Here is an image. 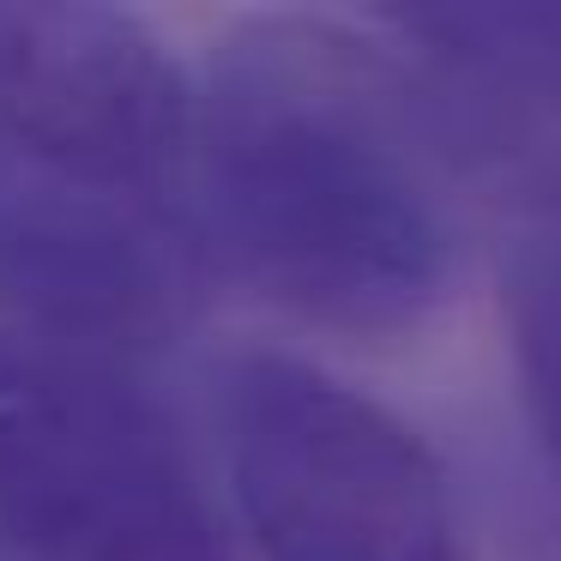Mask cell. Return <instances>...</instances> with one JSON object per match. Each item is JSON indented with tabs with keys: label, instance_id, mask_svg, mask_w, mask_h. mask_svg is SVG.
Returning <instances> with one entry per match:
<instances>
[{
	"label": "cell",
	"instance_id": "cell-1",
	"mask_svg": "<svg viewBox=\"0 0 561 561\" xmlns=\"http://www.w3.org/2000/svg\"><path fill=\"white\" fill-rule=\"evenodd\" d=\"M194 224L218 278L339 344L416 339L477 242V206L375 13L302 7L236 13L199 49Z\"/></svg>",
	"mask_w": 561,
	"mask_h": 561
},
{
	"label": "cell",
	"instance_id": "cell-2",
	"mask_svg": "<svg viewBox=\"0 0 561 561\" xmlns=\"http://www.w3.org/2000/svg\"><path fill=\"white\" fill-rule=\"evenodd\" d=\"M206 440L248 561H477L465 495L423 428L302 351L211 356Z\"/></svg>",
	"mask_w": 561,
	"mask_h": 561
},
{
	"label": "cell",
	"instance_id": "cell-3",
	"mask_svg": "<svg viewBox=\"0 0 561 561\" xmlns=\"http://www.w3.org/2000/svg\"><path fill=\"white\" fill-rule=\"evenodd\" d=\"M7 561H248L211 440L163 375L0 380Z\"/></svg>",
	"mask_w": 561,
	"mask_h": 561
},
{
	"label": "cell",
	"instance_id": "cell-4",
	"mask_svg": "<svg viewBox=\"0 0 561 561\" xmlns=\"http://www.w3.org/2000/svg\"><path fill=\"white\" fill-rule=\"evenodd\" d=\"M211 284L194 218L0 151V380L163 375Z\"/></svg>",
	"mask_w": 561,
	"mask_h": 561
},
{
	"label": "cell",
	"instance_id": "cell-5",
	"mask_svg": "<svg viewBox=\"0 0 561 561\" xmlns=\"http://www.w3.org/2000/svg\"><path fill=\"white\" fill-rule=\"evenodd\" d=\"M0 151L194 218V61L122 7L0 0Z\"/></svg>",
	"mask_w": 561,
	"mask_h": 561
},
{
	"label": "cell",
	"instance_id": "cell-6",
	"mask_svg": "<svg viewBox=\"0 0 561 561\" xmlns=\"http://www.w3.org/2000/svg\"><path fill=\"white\" fill-rule=\"evenodd\" d=\"M404 55L477 218L561 206V0H465L375 13Z\"/></svg>",
	"mask_w": 561,
	"mask_h": 561
},
{
	"label": "cell",
	"instance_id": "cell-7",
	"mask_svg": "<svg viewBox=\"0 0 561 561\" xmlns=\"http://www.w3.org/2000/svg\"><path fill=\"white\" fill-rule=\"evenodd\" d=\"M495 302L519 392V435L537 459L561 471V206L507 224Z\"/></svg>",
	"mask_w": 561,
	"mask_h": 561
},
{
	"label": "cell",
	"instance_id": "cell-8",
	"mask_svg": "<svg viewBox=\"0 0 561 561\" xmlns=\"http://www.w3.org/2000/svg\"><path fill=\"white\" fill-rule=\"evenodd\" d=\"M495 531L513 561H561V471L531 447L495 465Z\"/></svg>",
	"mask_w": 561,
	"mask_h": 561
},
{
	"label": "cell",
	"instance_id": "cell-9",
	"mask_svg": "<svg viewBox=\"0 0 561 561\" xmlns=\"http://www.w3.org/2000/svg\"><path fill=\"white\" fill-rule=\"evenodd\" d=\"M0 561H7V549H0Z\"/></svg>",
	"mask_w": 561,
	"mask_h": 561
}]
</instances>
